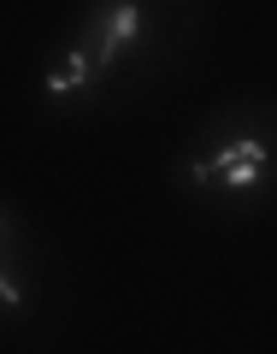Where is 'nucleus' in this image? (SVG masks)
Here are the masks:
<instances>
[{
  "label": "nucleus",
  "instance_id": "nucleus-1",
  "mask_svg": "<svg viewBox=\"0 0 277 354\" xmlns=\"http://www.w3.org/2000/svg\"><path fill=\"white\" fill-rule=\"evenodd\" d=\"M265 160H271V148H265L260 136H242V142H225V148L213 153V160H195L189 183H225V189H254L265 177Z\"/></svg>",
  "mask_w": 277,
  "mask_h": 354
},
{
  "label": "nucleus",
  "instance_id": "nucleus-2",
  "mask_svg": "<svg viewBox=\"0 0 277 354\" xmlns=\"http://www.w3.org/2000/svg\"><path fill=\"white\" fill-rule=\"evenodd\" d=\"M88 36H95V71H106L130 41H142V6H136V0H113V6H101V18L88 24Z\"/></svg>",
  "mask_w": 277,
  "mask_h": 354
},
{
  "label": "nucleus",
  "instance_id": "nucleus-3",
  "mask_svg": "<svg viewBox=\"0 0 277 354\" xmlns=\"http://www.w3.org/2000/svg\"><path fill=\"white\" fill-rule=\"evenodd\" d=\"M88 77H95V59H88V48H71V53H65V65H59V71H53L41 88L59 101V95H77V88H88Z\"/></svg>",
  "mask_w": 277,
  "mask_h": 354
},
{
  "label": "nucleus",
  "instance_id": "nucleus-4",
  "mask_svg": "<svg viewBox=\"0 0 277 354\" xmlns=\"http://www.w3.org/2000/svg\"><path fill=\"white\" fill-rule=\"evenodd\" d=\"M0 307H24V290H18L6 272H0Z\"/></svg>",
  "mask_w": 277,
  "mask_h": 354
},
{
  "label": "nucleus",
  "instance_id": "nucleus-5",
  "mask_svg": "<svg viewBox=\"0 0 277 354\" xmlns=\"http://www.w3.org/2000/svg\"><path fill=\"white\" fill-rule=\"evenodd\" d=\"M0 230H6V218H0Z\"/></svg>",
  "mask_w": 277,
  "mask_h": 354
}]
</instances>
